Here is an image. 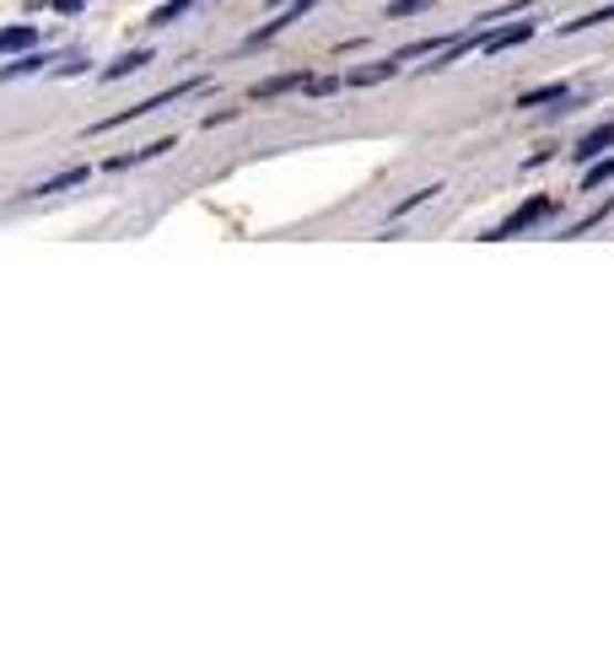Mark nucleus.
Returning <instances> with one entry per match:
<instances>
[{"instance_id": "obj_1", "label": "nucleus", "mask_w": 614, "mask_h": 646, "mask_svg": "<svg viewBox=\"0 0 614 646\" xmlns=\"http://www.w3.org/2000/svg\"><path fill=\"white\" fill-rule=\"evenodd\" d=\"M544 216H555V195H533L529 205H518L501 227H491L486 232V242H501V238H518V232H529V227H539Z\"/></svg>"}, {"instance_id": "obj_2", "label": "nucleus", "mask_w": 614, "mask_h": 646, "mask_svg": "<svg viewBox=\"0 0 614 646\" xmlns=\"http://www.w3.org/2000/svg\"><path fill=\"white\" fill-rule=\"evenodd\" d=\"M319 6H324V0H291V6H281V17H275V22H264V28H253V33H248V49H259V43H270L275 39V33H287L291 22H302V17H313V11H319Z\"/></svg>"}, {"instance_id": "obj_3", "label": "nucleus", "mask_w": 614, "mask_h": 646, "mask_svg": "<svg viewBox=\"0 0 614 646\" xmlns=\"http://www.w3.org/2000/svg\"><path fill=\"white\" fill-rule=\"evenodd\" d=\"M604 152H614V119L599 124V129H587V135L572 146V162H582V167H587V162H599Z\"/></svg>"}, {"instance_id": "obj_4", "label": "nucleus", "mask_w": 614, "mask_h": 646, "mask_svg": "<svg viewBox=\"0 0 614 646\" xmlns=\"http://www.w3.org/2000/svg\"><path fill=\"white\" fill-rule=\"evenodd\" d=\"M296 86L308 92V86H313V76H308V71H287V76L259 81V86H253V103H275V97H287V92H296Z\"/></svg>"}, {"instance_id": "obj_5", "label": "nucleus", "mask_w": 614, "mask_h": 646, "mask_svg": "<svg viewBox=\"0 0 614 646\" xmlns=\"http://www.w3.org/2000/svg\"><path fill=\"white\" fill-rule=\"evenodd\" d=\"M533 33H539L533 22H518V28H491V33H486V43H480V54H486V60H496L501 49H518V43H529Z\"/></svg>"}, {"instance_id": "obj_6", "label": "nucleus", "mask_w": 614, "mask_h": 646, "mask_svg": "<svg viewBox=\"0 0 614 646\" xmlns=\"http://www.w3.org/2000/svg\"><path fill=\"white\" fill-rule=\"evenodd\" d=\"M566 97H572L566 81H544V86H533V92H518V108H544V103H566Z\"/></svg>"}, {"instance_id": "obj_7", "label": "nucleus", "mask_w": 614, "mask_h": 646, "mask_svg": "<svg viewBox=\"0 0 614 646\" xmlns=\"http://www.w3.org/2000/svg\"><path fill=\"white\" fill-rule=\"evenodd\" d=\"M86 178H92V167H65V173H54V178H43L39 189H28V195H65V189H82Z\"/></svg>"}, {"instance_id": "obj_8", "label": "nucleus", "mask_w": 614, "mask_h": 646, "mask_svg": "<svg viewBox=\"0 0 614 646\" xmlns=\"http://www.w3.org/2000/svg\"><path fill=\"white\" fill-rule=\"evenodd\" d=\"M399 76V60L388 54V60H377V65H362V71H351L345 86H377V81H394Z\"/></svg>"}, {"instance_id": "obj_9", "label": "nucleus", "mask_w": 614, "mask_h": 646, "mask_svg": "<svg viewBox=\"0 0 614 646\" xmlns=\"http://www.w3.org/2000/svg\"><path fill=\"white\" fill-rule=\"evenodd\" d=\"M152 65V49H124L119 60L103 71V81H124V76H135V71H146Z\"/></svg>"}, {"instance_id": "obj_10", "label": "nucleus", "mask_w": 614, "mask_h": 646, "mask_svg": "<svg viewBox=\"0 0 614 646\" xmlns=\"http://www.w3.org/2000/svg\"><path fill=\"white\" fill-rule=\"evenodd\" d=\"M610 178H614V152H604L599 162H587V167H582V184H576V189L587 195V189H604Z\"/></svg>"}, {"instance_id": "obj_11", "label": "nucleus", "mask_w": 614, "mask_h": 646, "mask_svg": "<svg viewBox=\"0 0 614 646\" xmlns=\"http://www.w3.org/2000/svg\"><path fill=\"white\" fill-rule=\"evenodd\" d=\"M54 54L49 49H39V54H22V60H11V65H0V81H22V76H33V71H43Z\"/></svg>"}, {"instance_id": "obj_12", "label": "nucleus", "mask_w": 614, "mask_h": 646, "mask_svg": "<svg viewBox=\"0 0 614 646\" xmlns=\"http://www.w3.org/2000/svg\"><path fill=\"white\" fill-rule=\"evenodd\" d=\"M195 6H200V0H167V6H157V11H152V22H146V28H173V22H184Z\"/></svg>"}, {"instance_id": "obj_13", "label": "nucleus", "mask_w": 614, "mask_h": 646, "mask_svg": "<svg viewBox=\"0 0 614 646\" xmlns=\"http://www.w3.org/2000/svg\"><path fill=\"white\" fill-rule=\"evenodd\" d=\"M431 195H443V184H426V189H415V195H405V200L394 205V210H388V221H405L409 210H420V205L431 200Z\"/></svg>"}, {"instance_id": "obj_14", "label": "nucleus", "mask_w": 614, "mask_h": 646, "mask_svg": "<svg viewBox=\"0 0 614 646\" xmlns=\"http://www.w3.org/2000/svg\"><path fill=\"white\" fill-rule=\"evenodd\" d=\"M33 43H39V28H6V33H0V49H6V54H22V49H33Z\"/></svg>"}, {"instance_id": "obj_15", "label": "nucleus", "mask_w": 614, "mask_h": 646, "mask_svg": "<svg viewBox=\"0 0 614 646\" xmlns=\"http://www.w3.org/2000/svg\"><path fill=\"white\" fill-rule=\"evenodd\" d=\"M610 210H614V200H604V205H599V210H587L582 221H572V227H566V238H582V232H593V227H604V216H610Z\"/></svg>"}, {"instance_id": "obj_16", "label": "nucleus", "mask_w": 614, "mask_h": 646, "mask_svg": "<svg viewBox=\"0 0 614 646\" xmlns=\"http://www.w3.org/2000/svg\"><path fill=\"white\" fill-rule=\"evenodd\" d=\"M599 22H614V6H604V11H587V17H576V22H561V39H566V33H582V28H599Z\"/></svg>"}, {"instance_id": "obj_17", "label": "nucleus", "mask_w": 614, "mask_h": 646, "mask_svg": "<svg viewBox=\"0 0 614 646\" xmlns=\"http://www.w3.org/2000/svg\"><path fill=\"white\" fill-rule=\"evenodd\" d=\"M420 11H431V0H394L388 6V22H405V17H420Z\"/></svg>"}, {"instance_id": "obj_18", "label": "nucleus", "mask_w": 614, "mask_h": 646, "mask_svg": "<svg viewBox=\"0 0 614 646\" xmlns=\"http://www.w3.org/2000/svg\"><path fill=\"white\" fill-rule=\"evenodd\" d=\"M340 81H345V76H313L308 97H329V92H340Z\"/></svg>"}, {"instance_id": "obj_19", "label": "nucleus", "mask_w": 614, "mask_h": 646, "mask_svg": "<svg viewBox=\"0 0 614 646\" xmlns=\"http://www.w3.org/2000/svg\"><path fill=\"white\" fill-rule=\"evenodd\" d=\"M232 114H238V108H216V114H205V129H216V124H227V119H232Z\"/></svg>"}, {"instance_id": "obj_20", "label": "nucleus", "mask_w": 614, "mask_h": 646, "mask_svg": "<svg viewBox=\"0 0 614 646\" xmlns=\"http://www.w3.org/2000/svg\"><path fill=\"white\" fill-rule=\"evenodd\" d=\"M86 0H54V11H82Z\"/></svg>"}]
</instances>
